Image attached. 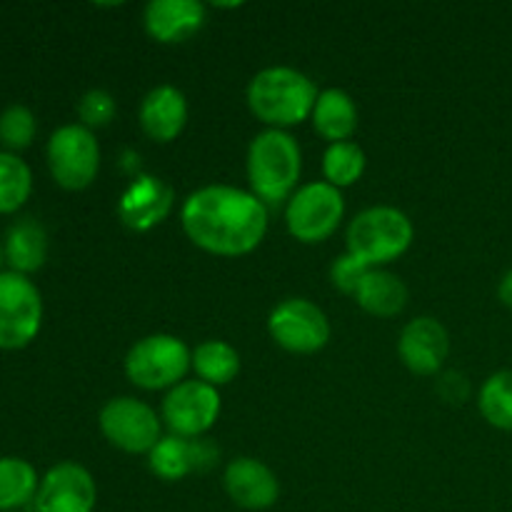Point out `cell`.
Instances as JSON below:
<instances>
[{"instance_id": "52a82bcc", "label": "cell", "mask_w": 512, "mask_h": 512, "mask_svg": "<svg viewBox=\"0 0 512 512\" xmlns=\"http://www.w3.org/2000/svg\"><path fill=\"white\" fill-rule=\"evenodd\" d=\"M345 215V198L325 180L300 185L285 203V225L295 240L305 245L325 243L340 228Z\"/></svg>"}, {"instance_id": "f1b7e54d", "label": "cell", "mask_w": 512, "mask_h": 512, "mask_svg": "<svg viewBox=\"0 0 512 512\" xmlns=\"http://www.w3.org/2000/svg\"><path fill=\"white\" fill-rule=\"evenodd\" d=\"M370 270L373 268H368V265L360 263L358 258L345 253L340 255V258L333 263V268H330V280H333V285L340 290V293L355 295V290H358V285L363 283V278L370 273Z\"/></svg>"}, {"instance_id": "9a60e30c", "label": "cell", "mask_w": 512, "mask_h": 512, "mask_svg": "<svg viewBox=\"0 0 512 512\" xmlns=\"http://www.w3.org/2000/svg\"><path fill=\"white\" fill-rule=\"evenodd\" d=\"M223 485L228 498L243 510H268L280 498L275 473L255 458L230 460L223 473Z\"/></svg>"}, {"instance_id": "277c9868", "label": "cell", "mask_w": 512, "mask_h": 512, "mask_svg": "<svg viewBox=\"0 0 512 512\" xmlns=\"http://www.w3.org/2000/svg\"><path fill=\"white\" fill-rule=\"evenodd\" d=\"M413 235V223L403 210L393 205H375L350 220L345 245L360 263L368 268H380L408 253Z\"/></svg>"}, {"instance_id": "5bb4252c", "label": "cell", "mask_w": 512, "mask_h": 512, "mask_svg": "<svg viewBox=\"0 0 512 512\" xmlns=\"http://www.w3.org/2000/svg\"><path fill=\"white\" fill-rule=\"evenodd\" d=\"M173 210V188L155 175H138L118 200V215L125 228L148 233Z\"/></svg>"}, {"instance_id": "7402d4cb", "label": "cell", "mask_w": 512, "mask_h": 512, "mask_svg": "<svg viewBox=\"0 0 512 512\" xmlns=\"http://www.w3.org/2000/svg\"><path fill=\"white\" fill-rule=\"evenodd\" d=\"M40 478L33 465L15 455L0 458V512H20L33 505Z\"/></svg>"}, {"instance_id": "83f0119b", "label": "cell", "mask_w": 512, "mask_h": 512, "mask_svg": "<svg viewBox=\"0 0 512 512\" xmlns=\"http://www.w3.org/2000/svg\"><path fill=\"white\" fill-rule=\"evenodd\" d=\"M115 113H118V103H115V98L108 90H88V93L78 100L80 125H85L88 130L108 128V125L113 123Z\"/></svg>"}, {"instance_id": "7c38bea8", "label": "cell", "mask_w": 512, "mask_h": 512, "mask_svg": "<svg viewBox=\"0 0 512 512\" xmlns=\"http://www.w3.org/2000/svg\"><path fill=\"white\" fill-rule=\"evenodd\" d=\"M95 503L93 475L78 463H58L40 478L33 512H93Z\"/></svg>"}, {"instance_id": "cb8c5ba5", "label": "cell", "mask_w": 512, "mask_h": 512, "mask_svg": "<svg viewBox=\"0 0 512 512\" xmlns=\"http://www.w3.org/2000/svg\"><path fill=\"white\" fill-rule=\"evenodd\" d=\"M33 193V170L20 155L0 150V215H13Z\"/></svg>"}, {"instance_id": "1f68e13d", "label": "cell", "mask_w": 512, "mask_h": 512, "mask_svg": "<svg viewBox=\"0 0 512 512\" xmlns=\"http://www.w3.org/2000/svg\"><path fill=\"white\" fill-rule=\"evenodd\" d=\"M20 512H28V510H20Z\"/></svg>"}, {"instance_id": "484cf974", "label": "cell", "mask_w": 512, "mask_h": 512, "mask_svg": "<svg viewBox=\"0 0 512 512\" xmlns=\"http://www.w3.org/2000/svg\"><path fill=\"white\" fill-rule=\"evenodd\" d=\"M478 408L488 425L512 433V370H500L485 380L478 395Z\"/></svg>"}, {"instance_id": "8992f818", "label": "cell", "mask_w": 512, "mask_h": 512, "mask_svg": "<svg viewBox=\"0 0 512 512\" xmlns=\"http://www.w3.org/2000/svg\"><path fill=\"white\" fill-rule=\"evenodd\" d=\"M45 160L55 183L78 193L93 185L100 170V145L93 130L80 123L60 125L45 145Z\"/></svg>"}, {"instance_id": "30bf717a", "label": "cell", "mask_w": 512, "mask_h": 512, "mask_svg": "<svg viewBox=\"0 0 512 512\" xmlns=\"http://www.w3.org/2000/svg\"><path fill=\"white\" fill-rule=\"evenodd\" d=\"M268 333L288 353L313 355L328 345L330 323L328 315L308 298H288L270 313Z\"/></svg>"}, {"instance_id": "4316f807", "label": "cell", "mask_w": 512, "mask_h": 512, "mask_svg": "<svg viewBox=\"0 0 512 512\" xmlns=\"http://www.w3.org/2000/svg\"><path fill=\"white\" fill-rule=\"evenodd\" d=\"M38 133V120L33 110L25 105H10L0 113V145L8 153L18 155L20 150H28Z\"/></svg>"}, {"instance_id": "603a6c76", "label": "cell", "mask_w": 512, "mask_h": 512, "mask_svg": "<svg viewBox=\"0 0 512 512\" xmlns=\"http://www.w3.org/2000/svg\"><path fill=\"white\" fill-rule=\"evenodd\" d=\"M193 370L198 380L220 388L238 378L240 353L225 340H205L193 350Z\"/></svg>"}, {"instance_id": "44dd1931", "label": "cell", "mask_w": 512, "mask_h": 512, "mask_svg": "<svg viewBox=\"0 0 512 512\" xmlns=\"http://www.w3.org/2000/svg\"><path fill=\"white\" fill-rule=\"evenodd\" d=\"M355 303L375 318H395L408 305V285L388 270L373 268L355 290Z\"/></svg>"}, {"instance_id": "4dcf8cb0", "label": "cell", "mask_w": 512, "mask_h": 512, "mask_svg": "<svg viewBox=\"0 0 512 512\" xmlns=\"http://www.w3.org/2000/svg\"><path fill=\"white\" fill-rule=\"evenodd\" d=\"M3 265H5V253H3V245H0V273H3Z\"/></svg>"}, {"instance_id": "6da1fadb", "label": "cell", "mask_w": 512, "mask_h": 512, "mask_svg": "<svg viewBox=\"0 0 512 512\" xmlns=\"http://www.w3.org/2000/svg\"><path fill=\"white\" fill-rule=\"evenodd\" d=\"M180 225L195 248L220 258H240L263 243L268 233V205L250 190L205 185L185 198Z\"/></svg>"}, {"instance_id": "5b68a950", "label": "cell", "mask_w": 512, "mask_h": 512, "mask_svg": "<svg viewBox=\"0 0 512 512\" xmlns=\"http://www.w3.org/2000/svg\"><path fill=\"white\" fill-rule=\"evenodd\" d=\"M193 368V353L180 338L155 333L140 338L125 355V375L140 390H173Z\"/></svg>"}, {"instance_id": "ba28073f", "label": "cell", "mask_w": 512, "mask_h": 512, "mask_svg": "<svg viewBox=\"0 0 512 512\" xmlns=\"http://www.w3.org/2000/svg\"><path fill=\"white\" fill-rule=\"evenodd\" d=\"M43 328V295L28 275L0 273V350H23Z\"/></svg>"}, {"instance_id": "f546056e", "label": "cell", "mask_w": 512, "mask_h": 512, "mask_svg": "<svg viewBox=\"0 0 512 512\" xmlns=\"http://www.w3.org/2000/svg\"><path fill=\"white\" fill-rule=\"evenodd\" d=\"M498 298H500V303L505 305V308H512V270H508V273L500 278Z\"/></svg>"}, {"instance_id": "4fadbf2b", "label": "cell", "mask_w": 512, "mask_h": 512, "mask_svg": "<svg viewBox=\"0 0 512 512\" xmlns=\"http://www.w3.org/2000/svg\"><path fill=\"white\" fill-rule=\"evenodd\" d=\"M450 353V335L440 320L423 315L410 320L398 340V355L415 375H435Z\"/></svg>"}, {"instance_id": "8fae6325", "label": "cell", "mask_w": 512, "mask_h": 512, "mask_svg": "<svg viewBox=\"0 0 512 512\" xmlns=\"http://www.w3.org/2000/svg\"><path fill=\"white\" fill-rule=\"evenodd\" d=\"M220 418V393L203 380H183L163 400V420L170 435L198 440Z\"/></svg>"}, {"instance_id": "ac0fdd59", "label": "cell", "mask_w": 512, "mask_h": 512, "mask_svg": "<svg viewBox=\"0 0 512 512\" xmlns=\"http://www.w3.org/2000/svg\"><path fill=\"white\" fill-rule=\"evenodd\" d=\"M143 133L155 143H173L188 125V100L175 85H158L143 98L138 110Z\"/></svg>"}, {"instance_id": "d6986e66", "label": "cell", "mask_w": 512, "mask_h": 512, "mask_svg": "<svg viewBox=\"0 0 512 512\" xmlns=\"http://www.w3.org/2000/svg\"><path fill=\"white\" fill-rule=\"evenodd\" d=\"M5 263L13 273L33 275L48 260V233L43 225L33 218L15 220L8 230H5L3 240Z\"/></svg>"}, {"instance_id": "d4e9b609", "label": "cell", "mask_w": 512, "mask_h": 512, "mask_svg": "<svg viewBox=\"0 0 512 512\" xmlns=\"http://www.w3.org/2000/svg\"><path fill=\"white\" fill-rule=\"evenodd\" d=\"M365 160L363 148L353 140H345V143H330L323 153V175L325 183H330L333 188L343 190L350 185L358 183L365 173Z\"/></svg>"}, {"instance_id": "3957f363", "label": "cell", "mask_w": 512, "mask_h": 512, "mask_svg": "<svg viewBox=\"0 0 512 512\" xmlns=\"http://www.w3.org/2000/svg\"><path fill=\"white\" fill-rule=\"evenodd\" d=\"M250 193L265 205H283L298 190L303 155L298 140L285 130H263L250 140L248 160Z\"/></svg>"}, {"instance_id": "2e32d148", "label": "cell", "mask_w": 512, "mask_h": 512, "mask_svg": "<svg viewBox=\"0 0 512 512\" xmlns=\"http://www.w3.org/2000/svg\"><path fill=\"white\" fill-rule=\"evenodd\" d=\"M208 10L198 0H150L143 10L145 33L165 45L185 43L200 33Z\"/></svg>"}, {"instance_id": "ffe728a7", "label": "cell", "mask_w": 512, "mask_h": 512, "mask_svg": "<svg viewBox=\"0 0 512 512\" xmlns=\"http://www.w3.org/2000/svg\"><path fill=\"white\" fill-rule=\"evenodd\" d=\"M313 128L328 143H345L358 130V105L345 90L328 88L315 100Z\"/></svg>"}, {"instance_id": "e0dca14e", "label": "cell", "mask_w": 512, "mask_h": 512, "mask_svg": "<svg viewBox=\"0 0 512 512\" xmlns=\"http://www.w3.org/2000/svg\"><path fill=\"white\" fill-rule=\"evenodd\" d=\"M218 453L205 440H185L178 435H165L148 453V465L153 475L165 483L188 478L195 470H205L215 463Z\"/></svg>"}, {"instance_id": "7a4b0ae2", "label": "cell", "mask_w": 512, "mask_h": 512, "mask_svg": "<svg viewBox=\"0 0 512 512\" xmlns=\"http://www.w3.org/2000/svg\"><path fill=\"white\" fill-rule=\"evenodd\" d=\"M318 88L300 70L273 65L253 75L248 85V108L270 130H285L313 115Z\"/></svg>"}, {"instance_id": "9c48e42d", "label": "cell", "mask_w": 512, "mask_h": 512, "mask_svg": "<svg viewBox=\"0 0 512 512\" xmlns=\"http://www.w3.org/2000/svg\"><path fill=\"white\" fill-rule=\"evenodd\" d=\"M103 438L130 455H148L163 438L158 413L138 398H113L98 415Z\"/></svg>"}]
</instances>
